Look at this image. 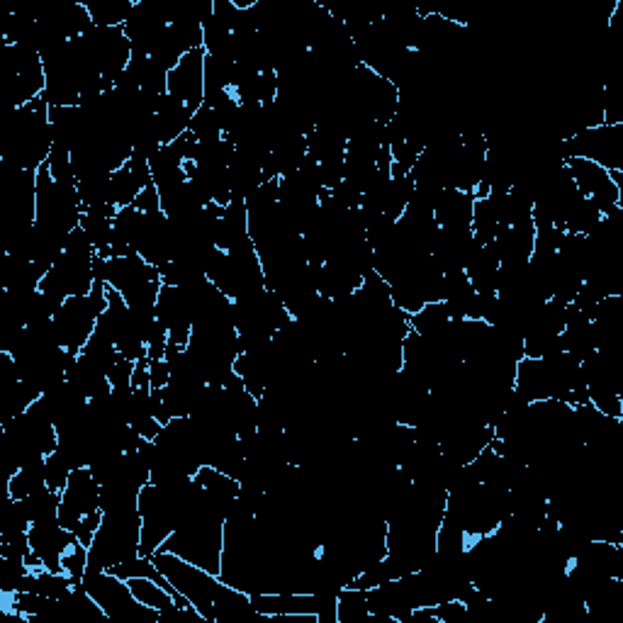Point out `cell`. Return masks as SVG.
<instances>
[{
    "mask_svg": "<svg viewBox=\"0 0 623 623\" xmlns=\"http://www.w3.org/2000/svg\"><path fill=\"white\" fill-rule=\"evenodd\" d=\"M151 560L161 575L176 587V592L188 597V602L205 621L263 619L251 604V594L229 587L227 582L220 580V575H212V572L202 570L178 555L166 553V550H156Z\"/></svg>",
    "mask_w": 623,
    "mask_h": 623,
    "instance_id": "6da1fadb",
    "label": "cell"
},
{
    "mask_svg": "<svg viewBox=\"0 0 623 623\" xmlns=\"http://www.w3.org/2000/svg\"><path fill=\"white\" fill-rule=\"evenodd\" d=\"M49 105L39 95L32 103L10 110L3 127V164L20 171H39L52 154V122Z\"/></svg>",
    "mask_w": 623,
    "mask_h": 623,
    "instance_id": "7a4b0ae2",
    "label": "cell"
},
{
    "mask_svg": "<svg viewBox=\"0 0 623 623\" xmlns=\"http://www.w3.org/2000/svg\"><path fill=\"white\" fill-rule=\"evenodd\" d=\"M159 550L178 555L198 568L220 575L222 550H224V516L207 504L205 495L200 497L198 507L183 519L171 536L166 538Z\"/></svg>",
    "mask_w": 623,
    "mask_h": 623,
    "instance_id": "3957f363",
    "label": "cell"
},
{
    "mask_svg": "<svg viewBox=\"0 0 623 623\" xmlns=\"http://www.w3.org/2000/svg\"><path fill=\"white\" fill-rule=\"evenodd\" d=\"M142 546V514H103L100 529L88 546V568L110 570L137 558Z\"/></svg>",
    "mask_w": 623,
    "mask_h": 623,
    "instance_id": "277c9868",
    "label": "cell"
},
{
    "mask_svg": "<svg viewBox=\"0 0 623 623\" xmlns=\"http://www.w3.org/2000/svg\"><path fill=\"white\" fill-rule=\"evenodd\" d=\"M83 212H86V207H83L76 185L56 183L52 173H49V166L42 164V168L37 171L35 224L59 234V237H69L76 227H81Z\"/></svg>",
    "mask_w": 623,
    "mask_h": 623,
    "instance_id": "5b68a950",
    "label": "cell"
},
{
    "mask_svg": "<svg viewBox=\"0 0 623 623\" xmlns=\"http://www.w3.org/2000/svg\"><path fill=\"white\" fill-rule=\"evenodd\" d=\"M105 310H108V283L103 280H95L88 295L66 297L64 305L54 314V327L59 331L61 346L78 356L93 336L95 322Z\"/></svg>",
    "mask_w": 623,
    "mask_h": 623,
    "instance_id": "8992f818",
    "label": "cell"
},
{
    "mask_svg": "<svg viewBox=\"0 0 623 623\" xmlns=\"http://www.w3.org/2000/svg\"><path fill=\"white\" fill-rule=\"evenodd\" d=\"M81 587L100 604L110 621L122 623H156L159 611L142 604L129 589L127 580H120L110 570H93L86 568Z\"/></svg>",
    "mask_w": 623,
    "mask_h": 623,
    "instance_id": "52a82bcc",
    "label": "cell"
},
{
    "mask_svg": "<svg viewBox=\"0 0 623 623\" xmlns=\"http://www.w3.org/2000/svg\"><path fill=\"white\" fill-rule=\"evenodd\" d=\"M0 78H3V91L13 108L32 103L47 86L42 56L35 49L13 47V44L0 47Z\"/></svg>",
    "mask_w": 623,
    "mask_h": 623,
    "instance_id": "ba28073f",
    "label": "cell"
},
{
    "mask_svg": "<svg viewBox=\"0 0 623 623\" xmlns=\"http://www.w3.org/2000/svg\"><path fill=\"white\" fill-rule=\"evenodd\" d=\"M563 161L587 159L606 171H623V125L580 129L560 142Z\"/></svg>",
    "mask_w": 623,
    "mask_h": 623,
    "instance_id": "9c48e42d",
    "label": "cell"
},
{
    "mask_svg": "<svg viewBox=\"0 0 623 623\" xmlns=\"http://www.w3.org/2000/svg\"><path fill=\"white\" fill-rule=\"evenodd\" d=\"M91 54L95 69L100 76L115 83V78L127 69L132 61V44L122 27H98L93 25L86 35L81 37Z\"/></svg>",
    "mask_w": 623,
    "mask_h": 623,
    "instance_id": "30bf717a",
    "label": "cell"
},
{
    "mask_svg": "<svg viewBox=\"0 0 623 623\" xmlns=\"http://www.w3.org/2000/svg\"><path fill=\"white\" fill-rule=\"evenodd\" d=\"M93 283H95L93 258L61 251V256L56 258L52 268H49V273L44 275V280L39 283V290L66 300V297L88 295L93 290Z\"/></svg>",
    "mask_w": 623,
    "mask_h": 623,
    "instance_id": "8fae6325",
    "label": "cell"
},
{
    "mask_svg": "<svg viewBox=\"0 0 623 623\" xmlns=\"http://www.w3.org/2000/svg\"><path fill=\"white\" fill-rule=\"evenodd\" d=\"M565 166H568V171H570L572 181H575V185H577V190H580L585 198L592 200L594 205L599 207V212H602L604 217L619 210L621 193H619L614 178H611V173L606 171V168L594 164V161H587V159H568L565 161Z\"/></svg>",
    "mask_w": 623,
    "mask_h": 623,
    "instance_id": "7c38bea8",
    "label": "cell"
},
{
    "mask_svg": "<svg viewBox=\"0 0 623 623\" xmlns=\"http://www.w3.org/2000/svg\"><path fill=\"white\" fill-rule=\"evenodd\" d=\"M205 47L193 49L181 59V64L168 71V93L183 100L190 110L205 103Z\"/></svg>",
    "mask_w": 623,
    "mask_h": 623,
    "instance_id": "4fadbf2b",
    "label": "cell"
},
{
    "mask_svg": "<svg viewBox=\"0 0 623 623\" xmlns=\"http://www.w3.org/2000/svg\"><path fill=\"white\" fill-rule=\"evenodd\" d=\"M122 30L132 44V56H149L159 37L168 30V22L156 0H139Z\"/></svg>",
    "mask_w": 623,
    "mask_h": 623,
    "instance_id": "5bb4252c",
    "label": "cell"
},
{
    "mask_svg": "<svg viewBox=\"0 0 623 623\" xmlns=\"http://www.w3.org/2000/svg\"><path fill=\"white\" fill-rule=\"evenodd\" d=\"M30 546L32 553H37V558L42 560V565L52 572H64L61 570V560L69 553L76 543H81L76 538V533L66 531L64 526L56 519L37 521L30 526Z\"/></svg>",
    "mask_w": 623,
    "mask_h": 623,
    "instance_id": "9a60e30c",
    "label": "cell"
},
{
    "mask_svg": "<svg viewBox=\"0 0 623 623\" xmlns=\"http://www.w3.org/2000/svg\"><path fill=\"white\" fill-rule=\"evenodd\" d=\"M156 319L164 324L171 344L188 346L190 334H193V314L181 288H173V285L161 288L159 300H156Z\"/></svg>",
    "mask_w": 623,
    "mask_h": 623,
    "instance_id": "2e32d148",
    "label": "cell"
},
{
    "mask_svg": "<svg viewBox=\"0 0 623 623\" xmlns=\"http://www.w3.org/2000/svg\"><path fill=\"white\" fill-rule=\"evenodd\" d=\"M151 280H161L159 268L144 261L137 251H129L127 256L105 258V283L115 288L117 293H129V290L139 288V285L151 283Z\"/></svg>",
    "mask_w": 623,
    "mask_h": 623,
    "instance_id": "e0dca14e",
    "label": "cell"
},
{
    "mask_svg": "<svg viewBox=\"0 0 623 623\" xmlns=\"http://www.w3.org/2000/svg\"><path fill=\"white\" fill-rule=\"evenodd\" d=\"M475 193L458 188H443L434 207V220L441 229H470L473 224Z\"/></svg>",
    "mask_w": 623,
    "mask_h": 623,
    "instance_id": "ac0fdd59",
    "label": "cell"
},
{
    "mask_svg": "<svg viewBox=\"0 0 623 623\" xmlns=\"http://www.w3.org/2000/svg\"><path fill=\"white\" fill-rule=\"evenodd\" d=\"M195 110H190L183 100L173 98L171 93H166L164 98L156 105V134H159L161 144H171L176 139H181L185 132L190 129Z\"/></svg>",
    "mask_w": 623,
    "mask_h": 623,
    "instance_id": "d6986e66",
    "label": "cell"
},
{
    "mask_svg": "<svg viewBox=\"0 0 623 623\" xmlns=\"http://www.w3.org/2000/svg\"><path fill=\"white\" fill-rule=\"evenodd\" d=\"M61 504L81 516L100 512V482L93 477L91 468H78L71 473L69 485L61 492Z\"/></svg>",
    "mask_w": 623,
    "mask_h": 623,
    "instance_id": "ffe728a7",
    "label": "cell"
},
{
    "mask_svg": "<svg viewBox=\"0 0 623 623\" xmlns=\"http://www.w3.org/2000/svg\"><path fill=\"white\" fill-rule=\"evenodd\" d=\"M533 241H536V227L533 222L512 224V227H499L495 246L502 263H529L533 254Z\"/></svg>",
    "mask_w": 623,
    "mask_h": 623,
    "instance_id": "44dd1931",
    "label": "cell"
},
{
    "mask_svg": "<svg viewBox=\"0 0 623 623\" xmlns=\"http://www.w3.org/2000/svg\"><path fill=\"white\" fill-rule=\"evenodd\" d=\"M249 237V212H246V200L232 198L227 207L222 210L220 222L215 229V244L220 251H229L239 246L241 241Z\"/></svg>",
    "mask_w": 623,
    "mask_h": 623,
    "instance_id": "7402d4cb",
    "label": "cell"
},
{
    "mask_svg": "<svg viewBox=\"0 0 623 623\" xmlns=\"http://www.w3.org/2000/svg\"><path fill=\"white\" fill-rule=\"evenodd\" d=\"M475 288L465 271L443 275V307L451 319H470L475 305Z\"/></svg>",
    "mask_w": 623,
    "mask_h": 623,
    "instance_id": "603a6c76",
    "label": "cell"
},
{
    "mask_svg": "<svg viewBox=\"0 0 623 623\" xmlns=\"http://www.w3.org/2000/svg\"><path fill=\"white\" fill-rule=\"evenodd\" d=\"M227 176H229V188H232V198L246 200L256 188H261L263 185L261 161H258L256 156L237 149L232 164L227 166Z\"/></svg>",
    "mask_w": 623,
    "mask_h": 623,
    "instance_id": "cb8c5ba5",
    "label": "cell"
},
{
    "mask_svg": "<svg viewBox=\"0 0 623 623\" xmlns=\"http://www.w3.org/2000/svg\"><path fill=\"white\" fill-rule=\"evenodd\" d=\"M66 380H69L83 397H88V400L108 395L112 390L108 373H103L98 366H93V363L88 361L86 356H81V353H78L76 361L71 363V368L66 370Z\"/></svg>",
    "mask_w": 623,
    "mask_h": 623,
    "instance_id": "d4e9b609",
    "label": "cell"
},
{
    "mask_svg": "<svg viewBox=\"0 0 623 623\" xmlns=\"http://www.w3.org/2000/svg\"><path fill=\"white\" fill-rule=\"evenodd\" d=\"M363 278L358 273H353L351 268H346L344 263L327 261L322 266V278H319V290L317 293L327 300H344L356 293L361 288Z\"/></svg>",
    "mask_w": 623,
    "mask_h": 623,
    "instance_id": "484cf974",
    "label": "cell"
},
{
    "mask_svg": "<svg viewBox=\"0 0 623 623\" xmlns=\"http://www.w3.org/2000/svg\"><path fill=\"white\" fill-rule=\"evenodd\" d=\"M127 71L149 98H161L168 93V71L161 69L151 56H132Z\"/></svg>",
    "mask_w": 623,
    "mask_h": 623,
    "instance_id": "4316f807",
    "label": "cell"
},
{
    "mask_svg": "<svg viewBox=\"0 0 623 623\" xmlns=\"http://www.w3.org/2000/svg\"><path fill=\"white\" fill-rule=\"evenodd\" d=\"M47 487V458H39L35 463L25 465L18 473L10 475L8 480V497L10 499H25L35 495L37 490Z\"/></svg>",
    "mask_w": 623,
    "mask_h": 623,
    "instance_id": "83f0119b",
    "label": "cell"
},
{
    "mask_svg": "<svg viewBox=\"0 0 623 623\" xmlns=\"http://www.w3.org/2000/svg\"><path fill=\"white\" fill-rule=\"evenodd\" d=\"M346 144H349V139L339 132H331V129L314 127V132L307 134V154H310L317 164L346 156Z\"/></svg>",
    "mask_w": 623,
    "mask_h": 623,
    "instance_id": "f1b7e54d",
    "label": "cell"
},
{
    "mask_svg": "<svg viewBox=\"0 0 623 623\" xmlns=\"http://www.w3.org/2000/svg\"><path fill=\"white\" fill-rule=\"evenodd\" d=\"M83 5L91 13L93 25L98 27H125L134 10L132 0H86Z\"/></svg>",
    "mask_w": 623,
    "mask_h": 623,
    "instance_id": "f546056e",
    "label": "cell"
},
{
    "mask_svg": "<svg viewBox=\"0 0 623 623\" xmlns=\"http://www.w3.org/2000/svg\"><path fill=\"white\" fill-rule=\"evenodd\" d=\"M368 616L370 611L366 589L356 587L341 589L339 602H336V619H339V623H366Z\"/></svg>",
    "mask_w": 623,
    "mask_h": 623,
    "instance_id": "4dcf8cb0",
    "label": "cell"
},
{
    "mask_svg": "<svg viewBox=\"0 0 623 623\" xmlns=\"http://www.w3.org/2000/svg\"><path fill=\"white\" fill-rule=\"evenodd\" d=\"M499 217L492 207V202L487 198H475V207H473V224H470V232H473V239L480 246L490 244L495 241L497 232H499Z\"/></svg>",
    "mask_w": 623,
    "mask_h": 623,
    "instance_id": "1f68e13d",
    "label": "cell"
},
{
    "mask_svg": "<svg viewBox=\"0 0 623 623\" xmlns=\"http://www.w3.org/2000/svg\"><path fill=\"white\" fill-rule=\"evenodd\" d=\"M448 322H451V317H448L443 302H429L417 314H409V327L424 339L441 334L448 327Z\"/></svg>",
    "mask_w": 623,
    "mask_h": 623,
    "instance_id": "d6a6232c",
    "label": "cell"
},
{
    "mask_svg": "<svg viewBox=\"0 0 623 623\" xmlns=\"http://www.w3.org/2000/svg\"><path fill=\"white\" fill-rule=\"evenodd\" d=\"M144 188H147V185H144L137 176H134V171L127 164L122 166V168H117V171L110 176L112 205H115V207L134 205V200H137V195L142 193Z\"/></svg>",
    "mask_w": 623,
    "mask_h": 623,
    "instance_id": "836d02e7",
    "label": "cell"
},
{
    "mask_svg": "<svg viewBox=\"0 0 623 623\" xmlns=\"http://www.w3.org/2000/svg\"><path fill=\"white\" fill-rule=\"evenodd\" d=\"M234 154H237L234 142H229L227 137H222V139H217V142H198L193 161L205 168H227L229 164H232Z\"/></svg>",
    "mask_w": 623,
    "mask_h": 623,
    "instance_id": "e575fe53",
    "label": "cell"
},
{
    "mask_svg": "<svg viewBox=\"0 0 623 623\" xmlns=\"http://www.w3.org/2000/svg\"><path fill=\"white\" fill-rule=\"evenodd\" d=\"M139 229H142V212L134 205L120 207L115 220H112V239L129 246V249H137Z\"/></svg>",
    "mask_w": 623,
    "mask_h": 623,
    "instance_id": "d590c367",
    "label": "cell"
},
{
    "mask_svg": "<svg viewBox=\"0 0 623 623\" xmlns=\"http://www.w3.org/2000/svg\"><path fill=\"white\" fill-rule=\"evenodd\" d=\"M22 507H25V512L27 516H30L32 524H37V521L56 519V514H59V507H61V495L59 492L49 490V487H42V490H37L35 495L22 499Z\"/></svg>",
    "mask_w": 623,
    "mask_h": 623,
    "instance_id": "8d00e7d4",
    "label": "cell"
},
{
    "mask_svg": "<svg viewBox=\"0 0 623 623\" xmlns=\"http://www.w3.org/2000/svg\"><path fill=\"white\" fill-rule=\"evenodd\" d=\"M81 356H86L93 366H98L103 373H110V368L120 361V351L115 349L110 336L100 334V331H93V336L88 339V344L83 346Z\"/></svg>",
    "mask_w": 623,
    "mask_h": 623,
    "instance_id": "74e56055",
    "label": "cell"
},
{
    "mask_svg": "<svg viewBox=\"0 0 623 623\" xmlns=\"http://www.w3.org/2000/svg\"><path fill=\"white\" fill-rule=\"evenodd\" d=\"M110 176L112 173H98V176L83 178L76 183L78 195H81L83 207H98V205H112V190H110Z\"/></svg>",
    "mask_w": 623,
    "mask_h": 623,
    "instance_id": "f35d334b",
    "label": "cell"
},
{
    "mask_svg": "<svg viewBox=\"0 0 623 623\" xmlns=\"http://www.w3.org/2000/svg\"><path fill=\"white\" fill-rule=\"evenodd\" d=\"M188 132L193 134L195 142H217V139L224 137V127H222L220 117L215 115V110L207 108V105H200V108L195 110Z\"/></svg>",
    "mask_w": 623,
    "mask_h": 623,
    "instance_id": "ab89813d",
    "label": "cell"
},
{
    "mask_svg": "<svg viewBox=\"0 0 623 623\" xmlns=\"http://www.w3.org/2000/svg\"><path fill=\"white\" fill-rule=\"evenodd\" d=\"M185 54L188 52H185V47L181 42H178L176 35H173L171 30H166L164 35L159 37V42L154 44V49H151L149 56L161 66V69L173 71L178 64H181V59Z\"/></svg>",
    "mask_w": 623,
    "mask_h": 623,
    "instance_id": "60d3db41",
    "label": "cell"
},
{
    "mask_svg": "<svg viewBox=\"0 0 623 623\" xmlns=\"http://www.w3.org/2000/svg\"><path fill=\"white\" fill-rule=\"evenodd\" d=\"M589 404L611 419H623V395L611 390H587Z\"/></svg>",
    "mask_w": 623,
    "mask_h": 623,
    "instance_id": "b9f144b4",
    "label": "cell"
},
{
    "mask_svg": "<svg viewBox=\"0 0 623 623\" xmlns=\"http://www.w3.org/2000/svg\"><path fill=\"white\" fill-rule=\"evenodd\" d=\"M27 572H30V568H27L22 560L0 558V592L3 594L20 592V582Z\"/></svg>",
    "mask_w": 623,
    "mask_h": 623,
    "instance_id": "7bdbcfd3",
    "label": "cell"
},
{
    "mask_svg": "<svg viewBox=\"0 0 623 623\" xmlns=\"http://www.w3.org/2000/svg\"><path fill=\"white\" fill-rule=\"evenodd\" d=\"M74 470L69 468V463H66L64 458L59 456V453H49L47 456V487L54 492H64L66 485H69V477Z\"/></svg>",
    "mask_w": 623,
    "mask_h": 623,
    "instance_id": "ee69618b",
    "label": "cell"
},
{
    "mask_svg": "<svg viewBox=\"0 0 623 623\" xmlns=\"http://www.w3.org/2000/svg\"><path fill=\"white\" fill-rule=\"evenodd\" d=\"M144 339H147V358L149 361H159V358L166 356V349H168V331L164 329V324L156 319L154 324H151L147 334H144Z\"/></svg>",
    "mask_w": 623,
    "mask_h": 623,
    "instance_id": "f6af8a7d",
    "label": "cell"
},
{
    "mask_svg": "<svg viewBox=\"0 0 623 623\" xmlns=\"http://www.w3.org/2000/svg\"><path fill=\"white\" fill-rule=\"evenodd\" d=\"M319 181L324 190H334L336 185L344 181V156L341 159H329L319 164Z\"/></svg>",
    "mask_w": 623,
    "mask_h": 623,
    "instance_id": "bcb514c9",
    "label": "cell"
},
{
    "mask_svg": "<svg viewBox=\"0 0 623 623\" xmlns=\"http://www.w3.org/2000/svg\"><path fill=\"white\" fill-rule=\"evenodd\" d=\"M64 251H69V254H76V256H86V258H95V246L91 244V239H88V234L83 232L81 227H76L74 232L66 237V244H64Z\"/></svg>",
    "mask_w": 623,
    "mask_h": 623,
    "instance_id": "7dc6e473",
    "label": "cell"
},
{
    "mask_svg": "<svg viewBox=\"0 0 623 623\" xmlns=\"http://www.w3.org/2000/svg\"><path fill=\"white\" fill-rule=\"evenodd\" d=\"M132 373H134V361H129V358L120 356V361H117L115 366L110 368V373H108V380H110L112 390H115V387L132 385Z\"/></svg>",
    "mask_w": 623,
    "mask_h": 623,
    "instance_id": "c3c4849f",
    "label": "cell"
},
{
    "mask_svg": "<svg viewBox=\"0 0 623 623\" xmlns=\"http://www.w3.org/2000/svg\"><path fill=\"white\" fill-rule=\"evenodd\" d=\"M100 521H103V512H95V514H86L81 519V524H78L76 529V538L83 543V546H91L95 533H98L100 529Z\"/></svg>",
    "mask_w": 623,
    "mask_h": 623,
    "instance_id": "681fc988",
    "label": "cell"
},
{
    "mask_svg": "<svg viewBox=\"0 0 623 623\" xmlns=\"http://www.w3.org/2000/svg\"><path fill=\"white\" fill-rule=\"evenodd\" d=\"M134 207H137L139 212H161L159 188H156L154 183L147 185V188L137 195V200H134Z\"/></svg>",
    "mask_w": 623,
    "mask_h": 623,
    "instance_id": "f907efd6",
    "label": "cell"
},
{
    "mask_svg": "<svg viewBox=\"0 0 623 623\" xmlns=\"http://www.w3.org/2000/svg\"><path fill=\"white\" fill-rule=\"evenodd\" d=\"M149 380H151V390H161L171 383V368H168L166 358H159V361H149Z\"/></svg>",
    "mask_w": 623,
    "mask_h": 623,
    "instance_id": "816d5d0a",
    "label": "cell"
}]
</instances>
